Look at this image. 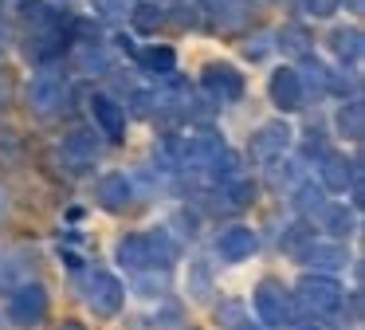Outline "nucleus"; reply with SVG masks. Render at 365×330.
<instances>
[{"label":"nucleus","mask_w":365,"mask_h":330,"mask_svg":"<svg viewBox=\"0 0 365 330\" xmlns=\"http://www.w3.org/2000/svg\"><path fill=\"white\" fill-rule=\"evenodd\" d=\"M294 303L307 314H334L341 306V283L330 275H302L294 287Z\"/></svg>","instance_id":"obj_1"},{"label":"nucleus","mask_w":365,"mask_h":330,"mask_svg":"<svg viewBox=\"0 0 365 330\" xmlns=\"http://www.w3.org/2000/svg\"><path fill=\"white\" fill-rule=\"evenodd\" d=\"M252 303H255V314H259L263 326H283L287 314H291V295H287V287L279 279H263L255 287Z\"/></svg>","instance_id":"obj_2"},{"label":"nucleus","mask_w":365,"mask_h":330,"mask_svg":"<svg viewBox=\"0 0 365 330\" xmlns=\"http://www.w3.org/2000/svg\"><path fill=\"white\" fill-rule=\"evenodd\" d=\"M9 319L16 326H40L48 319V291L40 283H24L16 295L9 299Z\"/></svg>","instance_id":"obj_3"},{"label":"nucleus","mask_w":365,"mask_h":330,"mask_svg":"<svg viewBox=\"0 0 365 330\" xmlns=\"http://www.w3.org/2000/svg\"><path fill=\"white\" fill-rule=\"evenodd\" d=\"M91 306H95L98 319H114V314L122 311V303H126V291H122V283L114 279V275H95L91 279V291H87Z\"/></svg>","instance_id":"obj_4"},{"label":"nucleus","mask_w":365,"mask_h":330,"mask_svg":"<svg viewBox=\"0 0 365 330\" xmlns=\"http://www.w3.org/2000/svg\"><path fill=\"white\" fill-rule=\"evenodd\" d=\"M130 193H134V185H130L126 173H106L95 185V201H98V209H106V212H122L130 204Z\"/></svg>","instance_id":"obj_5"},{"label":"nucleus","mask_w":365,"mask_h":330,"mask_svg":"<svg viewBox=\"0 0 365 330\" xmlns=\"http://www.w3.org/2000/svg\"><path fill=\"white\" fill-rule=\"evenodd\" d=\"M287 146H291V130H287L283 122H271V126H263V130L252 134V157L255 161H275Z\"/></svg>","instance_id":"obj_6"},{"label":"nucleus","mask_w":365,"mask_h":330,"mask_svg":"<svg viewBox=\"0 0 365 330\" xmlns=\"http://www.w3.org/2000/svg\"><path fill=\"white\" fill-rule=\"evenodd\" d=\"M255 248H259V240H255V232H252V228H244V224L220 232V240H216V251H220V259H228V264L247 259Z\"/></svg>","instance_id":"obj_7"},{"label":"nucleus","mask_w":365,"mask_h":330,"mask_svg":"<svg viewBox=\"0 0 365 330\" xmlns=\"http://www.w3.org/2000/svg\"><path fill=\"white\" fill-rule=\"evenodd\" d=\"M354 181H357V165H349L341 154L322 157V189L326 193H346Z\"/></svg>","instance_id":"obj_8"},{"label":"nucleus","mask_w":365,"mask_h":330,"mask_svg":"<svg viewBox=\"0 0 365 330\" xmlns=\"http://www.w3.org/2000/svg\"><path fill=\"white\" fill-rule=\"evenodd\" d=\"M91 110H95V122L106 130V138L118 141V138H122V130H126V118H122V106H118V102H110L106 94H95Z\"/></svg>","instance_id":"obj_9"},{"label":"nucleus","mask_w":365,"mask_h":330,"mask_svg":"<svg viewBox=\"0 0 365 330\" xmlns=\"http://www.w3.org/2000/svg\"><path fill=\"white\" fill-rule=\"evenodd\" d=\"M271 102L283 110H294L302 102V83L294 71H275V79H271Z\"/></svg>","instance_id":"obj_10"},{"label":"nucleus","mask_w":365,"mask_h":330,"mask_svg":"<svg viewBox=\"0 0 365 330\" xmlns=\"http://www.w3.org/2000/svg\"><path fill=\"white\" fill-rule=\"evenodd\" d=\"M299 259L307 267H314V271H334V267L346 264V251L334 248V244H314V240H310V248L299 251Z\"/></svg>","instance_id":"obj_11"},{"label":"nucleus","mask_w":365,"mask_h":330,"mask_svg":"<svg viewBox=\"0 0 365 330\" xmlns=\"http://www.w3.org/2000/svg\"><path fill=\"white\" fill-rule=\"evenodd\" d=\"M118 264L126 267V271H142V267H150V251H145V236H138V232L122 236V244H118Z\"/></svg>","instance_id":"obj_12"},{"label":"nucleus","mask_w":365,"mask_h":330,"mask_svg":"<svg viewBox=\"0 0 365 330\" xmlns=\"http://www.w3.org/2000/svg\"><path fill=\"white\" fill-rule=\"evenodd\" d=\"M205 83H208V91L220 94V99H240V94H244V83H240V75L232 67H208Z\"/></svg>","instance_id":"obj_13"},{"label":"nucleus","mask_w":365,"mask_h":330,"mask_svg":"<svg viewBox=\"0 0 365 330\" xmlns=\"http://www.w3.org/2000/svg\"><path fill=\"white\" fill-rule=\"evenodd\" d=\"M56 102H59V79H36L32 83V106H36V114L40 118H48L51 110H56Z\"/></svg>","instance_id":"obj_14"},{"label":"nucleus","mask_w":365,"mask_h":330,"mask_svg":"<svg viewBox=\"0 0 365 330\" xmlns=\"http://www.w3.org/2000/svg\"><path fill=\"white\" fill-rule=\"evenodd\" d=\"M224 201H228L232 209H247V204L255 201L252 177H228V181H224Z\"/></svg>","instance_id":"obj_15"},{"label":"nucleus","mask_w":365,"mask_h":330,"mask_svg":"<svg viewBox=\"0 0 365 330\" xmlns=\"http://www.w3.org/2000/svg\"><path fill=\"white\" fill-rule=\"evenodd\" d=\"M63 154L75 157V161H91V157H95V138H91V134H71V138L63 141Z\"/></svg>","instance_id":"obj_16"},{"label":"nucleus","mask_w":365,"mask_h":330,"mask_svg":"<svg viewBox=\"0 0 365 330\" xmlns=\"http://www.w3.org/2000/svg\"><path fill=\"white\" fill-rule=\"evenodd\" d=\"M338 126H341V134H346V138L349 141H361V106H357V102H354V106H346V110H341V118H338Z\"/></svg>","instance_id":"obj_17"},{"label":"nucleus","mask_w":365,"mask_h":330,"mask_svg":"<svg viewBox=\"0 0 365 330\" xmlns=\"http://www.w3.org/2000/svg\"><path fill=\"white\" fill-rule=\"evenodd\" d=\"M310 236H314V232H310V224H291V228L283 232V251L299 256V251H302V244H310Z\"/></svg>","instance_id":"obj_18"},{"label":"nucleus","mask_w":365,"mask_h":330,"mask_svg":"<svg viewBox=\"0 0 365 330\" xmlns=\"http://www.w3.org/2000/svg\"><path fill=\"white\" fill-rule=\"evenodd\" d=\"M142 63H145V67H153V71H169V67H173V51H169V47H145Z\"/></svg>","instance_id":"obj_19"},{"label":"nucleus","mask_w":365,"mask_h":330,"mask_svg":"<svg viewBox=\"0 0 365 330\" xmlns=\"http://www.w3.org/2000/svg\"><path fill=\"white\" fill-rule=\"evenodd\" d=\"M322 216H326V224H330L334 236L349 232V212L346 209H338V204H322Z\"/></svg>","instance_id":"obj_20"},{"label":"nucleus","mask_w":365,"mask_h":330,"mask_svg":"<svg viewBox=\"0 0 365 330\" xmlns=\"http://www.w3.org/2000/svg\"><path fill=\"white\" fill-rule=\"evenodd\" d=\"M299 209L302 212H322V189H314V185H307L299 193Z\"/></svg>","instance_id":"obj_21"},{"label":"nucleus","mask_w":365,"mask_h":330,"mask_svg":"<svg viewBox=\"0 0 365 330\" xmlns=\"http://www.w3.org/2000/svg\"><path fill=\"white\" fill-rule=\"evenodd\" d=\"M134 24L142 31H150L153 24H158V8H150V4H142V8H134Z\"/></svg>","instance_id":"obj_22"},{"label":"nucleus","mask_w":365,"mask_h":330,"mask_svg":"<svg viewBox=\"0 0 365 330\" xmlns=\"http://www.w3.org/2000/svg\"><path fill=\"white\" fill-rule=\"evenodd\" d=\"M283 47H294V51H307V31H302V28H287V31H283Z\"/></svg>","instance_id":"obj_23"},{"label":"nucleus","mask_w":365,"mask_h":330,"mask_svg":"<svg viewBox=\"0 0 365 330\" xmlns=\"http://www.w3.org/2000/svg\"><path fill=\"white\" fill-rule=\"evenodd\" d=\"M307 4H310V12L326 16V12H334V8H338V0H307Z\"/></svg>","instance_id":"obj_24"},{"label":"nucleus","mask_w":365,"mask_h":330,"mask_svg":"<svg viewBox=\"0 0 365 330\" xmlns=\"http://www.w3.org/2000/svg\"><path fill=\"white\" fill-rule=\"evenodd\" d=\"M59 330H87V326H83V322H75V319H67V322H63V326H59Z\"/></svg>","instance_id":"obj_25"},{"label":"nucleus","mask_w":365,"mask_h":330,"mask_svg":"<svg viewBox=\"0 0 365 330\" xmlns=\"http://www.w3.org/2000/svg\"><path fill=\"white\" fill-rule=\"evenodd\" d=\"M4 212H9V193L0 189V216H4Z\"/></svg>","instance_id":"obj_26"},{"label":"nucleus","mask_w":365,"mask_h":330,"mask_svg":"<svg viewBox=\"0 0 365 330\" xmlns=\"http://www.w3.org/2000/svg\"><path fill=\"white\" fill-rule=\"evenodd\" d=\"M299 330H322V326H299Z\"/></svg>","instance_id":"obj_27"}]
</instances>
